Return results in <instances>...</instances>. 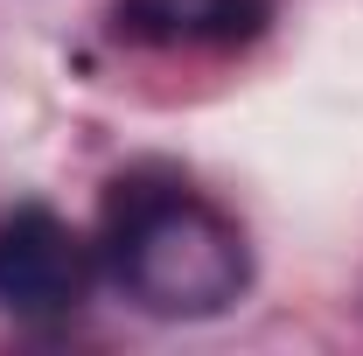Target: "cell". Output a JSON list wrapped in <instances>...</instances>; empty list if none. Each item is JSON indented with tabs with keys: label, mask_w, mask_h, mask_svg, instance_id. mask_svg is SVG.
<instances>
[{
	"label": "cell",
	"mask_w": 363,
	"mask_h": 356,
	"mask_svg": "<svg viewBox=\"0 0 363 356\" xmlns=\"http://www.w3.org/2000/svg\"><path fill=\"white\" fill-rule=\"evenodd\" d=\"M272 21V0H112V35L133 49H245Z\"/></svg>",
	"instance_id": "3957f363"
},
{
	"label": "cell",
	"mask_w": 363,
	"mask_h": 356,
	"mask_svg": "<svg viewBox=\"0 0 363 356\" xmlns=\"http://www.w3.org/2000/svg\"><path fill=\"white\" fill-rule=\"evenodd\" d=\"M98 259L112 287L154 321H217L252 287V245L238 217H224L182 175L154 168L119 175L105 189Z\"/></svg>",
	"instance_id": "6da1fadb"
},
{
	"label": "cell",
	"mask_w": 363,
	"mask_h": 356,
	"mask_svg": "<svg viewBox=\"0 0 363 356\" xmlns=\"http://www.w3.org/2000/svg\"><path fill=\"white\" fill-rule=\"evenodd\" d=\"M91 259L98 252L56 210L21 203L14 217H0V308L14 321L77 314L84 294H91Z\"/></svg>",
	"instance_id": "7a4b0ae2"
}]
</instances>
